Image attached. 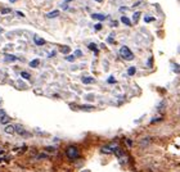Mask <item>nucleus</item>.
<instances>
[{
    "instance_id": "35",
    "label": "nucleus",
    "mask_w": 180,
    "mask_h": 172,
    "mask_svg": "<svg viewBox=\"0 0 180 172\" xmlns=\"http://www.w3.org/2000/svg\"><path fill=\"white\" fill-rule=\"evenodd\" d=\"M1 155H4V150H0V157H1Z\"/></svg>"
},
{
    "instance_id": "27",
    "label": "nucleus",
    "mask_w": 180,
    "mask_h": 172,
    "mask_svg": "<svg viewBox=\"0 0 180 172\" xmlns=\"http://www.w3.org/2000/svg\"><path fill=\"white\" fill-rule=\"evenodd\" d=\"M153 17H149V15H148V17H146V18H144V21H146V22H152L153 21Z\"/></svg>"
},
{
    "instance_id": "22",
    "label": "nucleus",
    "mask_w": 180,
    "mask_h": 172,
    "mask_svg": "<svg viewBox=\"0 0 180 172\" xmlns=\"http://www.w3.org/2000/svg\"><path fill=\"white\" fill-rule=\"evenodd\" d=\"M139 17H140V13H139V12H136V13H135V14H134V17H133V19H134V22H135V23H136V22H138V19H139Z\"/></svg>"
},
{
    "instance_id": "33",
    "label": "nucleus",
    "mask_w": 180,
    "mask_h": 172,
    "mask_svg": "<svg viewBox=\"0 0 180 172\" xmlns=\"http://www.w3.org/2000/svg\"><path fill=\"white\" fill-rule=\"evenodd\" d=\"M17 14H18V15H21V17H23V15H25L22 12H17Z\"/></svg>"
},
{
    "instance_id": "32",
    "label": "nucleus",
    "mask_w": 180,
    "mask_h": 172,
    "mask_svg": "<svg viewBox=\"0 0 180 172\" xmlns=\"http://www.w3.org/2000/svg\"><path fill=\"white\" fill-rule=\"evenodd\" d=\"M95 28H96V30H101L102 26H101V25H96V26H95Z\"/></svg>"
},
{
    "instance_id": "11",
    "label": "nucleus",
    "mask_w": 180,
    "mask_h": 172,
    "mask_svg": "<svg viewBox=\"0 0 180 172\" xmlns=\"http://www.w3.org/2000/svg\"><path fill=\"white\" fill-rule=\"evenodd\" d=\"M0 122H1V125H6L8 122H11V117H9V116H4L3 118H0Z\"/></svg>"
},
{
    "instance_id": "38",
    "label": "nucleus",
    "mask_w": 180,
    "mask_h": 172,
    "mask_svg": "<svg viewBox=\"0 0 180 172\" xmlns=\"http://www.w3.org/2000/svg\"><path fill=\"white\" fill-rule=\"evenodd\" d=\"M96 1H102V0H96Z\"/></svg>"
},
{
    "instance_id": "12",
    "label": "nucleus",
    "mask_w": 180,
    "mask_h": 172,
    "mask_svg": "<svg viewBox=\"0 0 180 172\" xmlns=\"http://www.w3.org/2000/svg\"><path fill=\"white\" fill-rule=\"evenodd\" d=\"M5 60H6V62H15V60H17V57L6 54V55H5Z\"/></svg>"
},
{
    "instance_id": "28",
    "label": "nucleus",
    "mask_w": 180,
    "mask_h": 172,
    "mask_svg": "<svg viewBox=\"0 0 180 172\" xmlns=\"http://www.w3.org/2000/svg\"><path fill=\"white\" fill-rule=\"evenodd\" d=\"M4 116H6L5 114V111H4V109H0V118H3Z\"/></svg>"
},
{
    "instance_id": "30",
    "label": "nucleus",
    "mask_w": 180,
    "mask_h": 172,
    "mask_svg": "<svg viewBox=\"0 0 180 172\" xmlns=\"http://www.w3.org/2000/svg\"><path fill=\"white\" fill-rule=\"evenodd\" d=\"M108 43H109V44H112V43H113V35H111V36L108 37Z\"/></svg>"
},
{
    "instance_id": "37",
    "label": "nucleus",
    "mask_w": 180,
    "mask_h": 172,
    "mask_svg": "<svg viewBox=\"0 0 180 172\" xmlns=\"http://www.w3.org/2000/svg\"><path fill=\"white\" fill-rule=\"evenodd\" d=\"M9 1H11V3H14V1H15V0H9Z\"/></svg>"
},
{
    "instance_id": "14",
    "label": "nucleus",
    "mask_w": 180,
    "mask_h": 172,
    "mask_svg": "<svg viewBox=\"0 0 180 172\" xmlns=\"http://www.w3.org/2000/svg\"><path fill=\"white\" fill-rule=\"evenodd\" d=\"M121 22H122V23H125L126 26H131V22H130V19H129L127 17H125V15H124V17L121 18Z\"/></svg>"
},
{
    "instance_id": "34",
    "label": "nucleus",
    "mask_w": 180,
    "mask_h": 172,
    "mask_svg": "<svg viewBox=\"0 0 180 172\" xmlns=\"http://www.w3.org/2000/svg\"><path fill=\"white\" fill-rule=\"evenodd\" d=\"M127 145H129V147H131V145H133V143H131V140H127Z\"/></svg>"
},
{
    "instance_id": "13",
    "label": "nucleus",
    "mask_w": 180,
    "mask_h": 172,
    "mask_svg": "<svg viewBox=\"0 0 180 172\" xmlns=\"http://www.w3.org/2000/svg\"><path fill=\"white\" fill-rule=\"evenodd\" d=\"M39 63H40V60H39V59H34V60H31V62H30V67L36 68V67L39 66Z\"/></svg>"
},
{
    "instance_id": "25",
    "label": "nucleus",
    "mask_w": 180,
    "mask_h": 172,
    "mask_svg": "<svg viewBox=\"0 0 180 172\" xmlns=\"http://www.w3.org/2000/svg\"><path fill=\"white\" fill-rule=\"evenodd\" d=\"M66 59L68 62H73L75 60V55H68V57H66Z\"/></svg>"
},
{
    "instance_id": "23",
    "label": "nucleus",
    "mask_w": 180,
    "mask_h": 172,
    "mask_svg": "<svg viewBox=\"0 0 180 172\" xmlns=\"http://www.w3.org/2000/svg\"><path fill=\"white\" fill-rule=\"evenodd\" d=\"M89 49H91V50H94L95 53H98V49H96V45L95 44H89Z\"/></svg>"
},
{
    "instance_id": "40",
    "label": "nucleus",
    "mask_w": 180,
    "mask_h": 172,
    "mask_svg": "<svg viewBox=\"0 0 180 172\" xmlns=\"http://www.w3.org/2000/svg\"><path fill=\"white\" fill-rule=\"evenodd\" d=\"M66 1H70V0H66Z\"/></svg>"
},
{
    "instance_id": "39",
    "label": "nucleus",
    "mask_w": 180,
    "mask_h": 172,
    "mask_svg": "<svg viewBox=\"0 0 180 172\" xmlns=\"http://www.w3.org/2000/svg\"><path fill=\"white\" fill-rule=\"evenodd\" d=\"M0 104H1V100H0Z\"/></svg>"
},
{
    "instance_id": "26",
    "label": "nucleus",
    "mask_w": 180,
    "mask_h": 172,
    "mask_svg": "<svg viewBox=\"0 0 180 172\" xmlns=\"http://www.w3.org/2000/svg\"><path fill=\"white\" fill-rule=\"evenodd\" d=\"M45 150H48V152H54V150H56V148H54V147H46V148H45Z\"/></svg>"
},
{
    "instance_id": "17",
    "label": "nucleus",
    "mask_w": 180,
    "mask_h": 172,
    "mask_svg": "<svg viewBox=\"0 0 180 172\" xmlns=\"http://www.w3.org/2000/svg\"><path fill=\"white\" fill-rule=\"evenodd\" d=\"M165 107H166V102H165V100H163V102H161V103H160V105L157 107V109H158L160 112H162V111H163V108H165Z\"/></svg>"
},
{
    "instance_id": "7",
    "label": "nucleus",
    "mask_w": 180,
    "mask_h": 172,
    "mask_svg": "<svg viewBox=\"0 0 180 172\" xmlns=\"http://www.w3.org/2000/svg\"><path fill=\"white\" fill-rule=\"evenodd\" d=\"M4 131H5L8 135H13V134L15 132V126H12V125L5 126V130H4Z\"/></svg>"
},
{
    "instance_id": "29",
    "label": "nucleus",
    "mask_w": 180,
    "mask_h": 172,
    "mask_svg": "<svg viewBox=\"0 0 180 172\" xmlns=\"http://www.w3.org/2000/svg\"><path fill=\"white\" fill-rule=\"evenodd\" d=\"M81 55H82V54H81V51H80V50L75 51V57H81Z\"/></svg>"
},
{
    "instance_id": "20",
    "label": "nucleus",
    "mask_w": 180,
    "mask_h": 172,
    "mask_svg": "<svg viewBox=\"0 0 180 172\" xmlns=\"http://www.w3.org/2000/svg\"><path fill=\"white\" fill-rule=\"evenodd\" d=\"M172 70H174V72L180 73V66H178V64H172Z\"/></svg>"
},
{
    "instance_id": "2",
    "label": "nucleus",
    "mask_w": 180,
    "mask_h": 172,
    "mask_svg": "<svg viewBox=\"0 0 180 172\" xmlns=\"http://www.w3.org/2000/svg\"><path fill=\"white\" fill-rule=\"evenodd\" d=\"M120 55L121 58H124L125 60H133L134 59V54L133 51L129 49L127 46H122L120 49Z\"/></svg>"
},
{
    "instance_id": "16",
    "label": "nucleus",
    "mask_w": 180,
    "mask_h": 172,
    "mask_svg": "<svg viewBox=\"0 0 180 172\" xmlns=\"http://www.w3.org/2000/svg\"><path fill=\"white\" fill-rule=\"evenodd\" d=\"M135 72H136V68H135V67H130V68H129V71H127V74H129V76H133V74H135Z\"/></svg>"
},
{
    "instance_id": "15",
    "label": "nucleus",
    "mask_w": 180,
    "mask_h": 172,
    "mask_svg": "<svg viewBox=\"0 0 180 172\" xmlns=\"http://www.w3.org/2000/svg\"><path fill=\"white\" fill-rule=\"evenodd\" d=\"M80 109H84V111H91V109H94V107L93 105H81L79 107Z\"/></svg>"
},
{
    "instance_id": "9",
    "label": "nucleus",
    "mask_w": 180,
    "mask_h": 172,
    "mask_svg": "<svg viewBox=\"0 0 180 172\" xmlns=\"http://www.w3.org/2000/svg\"><path fill=\"white\" fill-rule=\"evenodd\" d=\"M59 15V11H53V12H50V13H48L46 14V18H56Z\"/></svg>"
},
{
    "instance_id": "21",
    "label": "nucleus",
    "mask_w": 180,
    "mask_h": 172,
    "mask_svg": "<svg viewBox=\"0 0 180 172\" xmlns=\"http://www.w3.org/2000/svg\"><path fill=\"white\" fill-rule=\"evenodd\" d=\"M60 51H62L63 54H68V53H70V48H68V46H62Z\"/></svg>"
},
{
    "instance_id": "19",
    "label": "nucleus",
    "mask_w": 180,
    "mask_h": 172,
    "mask_svg": "<svg viewBox=\"0 0 180 172\" xmlns=\"http://www.w3.org/2000/svg\"><path fill=\"white\" fill-rule=\"evenodd\" d=\"M0 12H1V14H8V13H12V9L11 8H1Z\"/></svg>"
},
{
    "instance_id": "36",
    "label": "nucleus",
    "mask_w": 180,
    "mask_h": 172,
    "mask_svg": "<svg viewBox=\"0 0 180 172\" xmlns=\"http://www.w3.org/2000/svg\"><path fill=\"white\" fill-rule=\"evenodd\" d=\"M81 172H90L89 170H84V171H81Z\"/></svg>"
},
{
    "instance_id": "3",
    "label": "nucleus",
    "mask_w": 180,
    "mask_h": 172,
    "mask_svg": "<svg viewBox=\"0 0 180 172\" xmlns=\"http://www.w3.org/2000/svg\"><path fill=\"white\" fill-rule=\"evenodd\" d=\"M117 148H118V145L116 144V143H112V144L104 145V147L101 149V152L103 154H115V152H116V149Z\"/></svg>"
},
{
    "instance_id": "10",
    "label": "nucleus",
    "mask_w": 180,
    "mask_h": 172,
    "mask_svg": "<svg viewBox=\"0 0 180 172\" xmlns=\"http://www.w3.org/2000/svg\"><path fill=\"white\" fill-rule=\"evenodd\" d=\"M94 81H95V80L93 79V77H82V82L86 84V85H89V84H93Z\"/></svg>"
},
{
    "instance_id": "6",
    "label": "nucleus",
    "mask_w": 180,
    "mask_h": 172,
    "mask_svg": "<svg viewBox=\"0 0 180 172\" xmlns=\"http://www.w3.org/2000/svg\"><path fill=\"white\" fill-rule=\"evenodd\" d=\"M34 43L39 45V46H41V45H44L45 44V40L43 37H40V36H37V35H34Z\"/></svg>"
},
{
    "instance_id": "1",
    "label": "nucleus",
    "mask_w": 180,
    "mask_h": 172,
    "mask_svg": "<svg viewBox=\"0 0 180 172\" xmlns=\"http://www.w3.org/2000/svg\"><path fill=\"white\" fill-rule=\"evenodd\" d=\"M66 155L68 159H76V158H79V149H77L76 147H73V145H70L68 148H67L66 150Z\"/></svg>"
},
{
    "instance_id": "5",
    "label": "nucleus",
    "mask_w": 180,
    "mask_h": 172,
    "mask_svg": "<svg viewBox=\"0 0 180 172\" xmlns=\"http://www.w3.org/2000/svg\"><path fill=\"white\" fill-rule=\"evenodd\" d=\"M152 143V138H143V139H140L139 140V147L140 148H144V147H148V145Z\"/></svg>"
},
{
    "instance_id": "18",
    "label": "nucleus",
    "mask_w": 180,
    "mask_h": 172,
    "mask_svg": "<svg viewBox=\"0 0 180 172\" xmlns=\"http://www.w3.org/2000/svg\"><path fill=\"white\" fill-rule=\"evenodd\" d=\"M115 154H116V155H117V157H118V158H121V157H122V155H124V152H122V149H120V148H117V149H116V152H115Z\"/></svg>"
},
{
    "instance_id": "24",
    "label": "nucleus",
    "mask_w": 180,
    "mask_h": 172,
    "mask_svg": "<svg viewBox=\"0 0 180 172\" xmlns=\"http://www.w3.org/2000/svg\"><path fill=\"white\" fill-rule=\"evenodd\" d=\"M21 76L23 77V79H27V80L30 79V74H28L27 72H22V73H21Z\"/></svg>"
},
{
    "instance_id": "8",
    "label": "nucleus",
    "mask_w": 180,
    "mask_h": 172,
    "mask_svg": "<svg viewBox=\"0 0 180 172\" xmlns=\"http://www.w3.org/2000/svg\"><path fill=\"white\" fill-rule=\"evenodd\" d=\"M91 18L98 19V21H104V19L107 18V15H104V14H91Z\"/></svg>"
},
{
    "instance_id": "4",
    "label": "nucleus",
    "mask_w": 180,
    "mask_h": 172,
    "mask_svg": "<svg viewBox=\"0 0 180 172\" xmlns=\"http://www.w3.org/2000/svg\"><path fill=\"white\" fill-rule=\"evenodd\" d=\"M15 131H17V134L18 135H21V136H26V138H28L30 136V134H27V131L22 127L21 125H15Z\"/></svg>"
},
{
    "instance_id": "31",
    "label": "nucleus",
    "mask_w": 180,
    "mask_h": 172,
    "mask_svg": "<svg viewBox=\"0 0 180 172\" xmlns=\"http://www.w3.org/2000/svg\"><path fill=\"white\" fill-rule=\"evenodd\" d=\"M108 82H109V84H113V82H116V80L113 79V77H109V79H108Z\"/></svg>"
}]
</instances>
